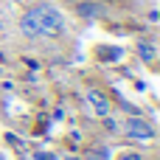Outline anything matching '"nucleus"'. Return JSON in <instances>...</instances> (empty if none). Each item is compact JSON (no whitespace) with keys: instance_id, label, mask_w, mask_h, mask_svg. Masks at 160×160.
<instances>
[{"instance_id":"1","label":"nucleus","mask_w":160,"mask_h":160,"mask_svg":"<svg viewBox=\"0 0 160 160\" xmlns=\"http://www.w3.org/2000/svg\"><path fill=\"white\" fill-rule=\"evenodd\" d=\"M20 31L25 37H59L65 31V14L56 6L48 3H37L34 8H28L20 20Z\"/></svg>"},{"instance_id":"2","label":"nucleus","mask_w":160,"mask_h":160,"mask_svg":"<svg viewBox=\"0 0 160 160\" xmlns=\"http://www.w3.org/2000/svg\"><path fill=\"white\" fill-rule=\"evenodd\" d=\"M124 135H127L129 141H135V143H146V141L155 138V129H152L143 118H129V121L124 124Z\"/></svg>"},{"instance_id":"3","label":"nucleus","mask_w":160,"mask_h":160,"mask_svg":"<svg viewBox=\"0 0 160 160\" xmlns=\"http://www.w3.org/2000/svg\"><path fill=\"white\" fill-rule=\"evenodd\" d=\"M84 101H87V107L93 110V115H98V118L110 115V98H107L101 90H87V93H84Z\"/></svg>"},{"instance_id":"4","label":"nucleus","mask_w":160,"mask_h":160,"mask_svg":"<svg viewBox=\"0 0 160 160\" xmlns=\"http://www.w3.org/2000/svg\"><path fill=\"white\" fill-rule=\"evenodd\" d=\"M87 160H110V149L107 146H96L87 152Z\"/></svg>"},{"instance_id":"5","label":"nucleus","mask_w":160,"mask_h":160,"mask_svg":"<svg viewBox=\"0 0 160 160\" xmlns=\"http://www.w3.org/2000/svg\"><path fill=\"white\" fill-rule=\"evenodd\" d=\"M138 53H141L146 62H152V59H155V51H152V45H149V42H141V45H138Z\"/></svg>"},{"instance_id":"6","label":"nucleus","mask_w":160,"mask_h":160,"mask_svg":"<svg viewBox=\"0 0 160 160\" xmlns=\"http://www.w3.org/2000/svg\"><path fill=\"white\" fill-rule=\"evenodd\" d=\"M37 160H56V158H53L51 152H39V155H37Z\"/></svg>"},{"instance_id":"7","label":"nucleus","mask_w":160,"mask_h":160,"mask_svg":"<svg viewBox=\"0 0 160 160\" xmlns=\"http://www.w3.org/2000/svg\"><path fill=\"white\" fill-rule=\"evenodd\" d=\"M121 160H143V158H141V155H132V152H129V155H124Z\"/></svg>"},{"instance_id":"8","label":"nucleus","mask_w":160,"mask_h":160,"mask_svg":"<svg viewBox=\"0 0 160 160\" xmlns=\"http://www.w3.org/2000/svg\"><path fill=\"white\" fill-rule=\"evenodd\" d=\"M65 160H79V158H65Z\"/></svg>"}]
</instances>
